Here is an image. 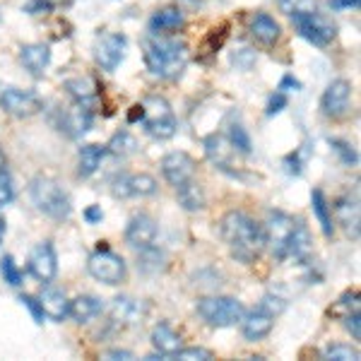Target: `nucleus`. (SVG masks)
I'll return each instance as SVG.
<instances>
[{
	"label": "nucleus",
	"instance_id": "nucleus-1",
	"mask_svg": "<svg viewBox=\"0 0 361 361\" xmlns=\"http://www.w3.org/2000/svg\"><path fill=\"white\" fill-rule=\"evenodd\" d=\"M219 234L229 246L231 255L246 265L255 263L265 248L263 226L241 209H231V212L224 214L222 222H219Z\"/></svg>",
	"mask_w": 361,
	"mask_h": 361
},
{
	"label": "nucleus",
	"instance_id": "nucleus-2",
	"mask_svg": "<svg viewBox=\"0 0 361 361\" xmlns=\"http://www.w3.org/2000/svg\"><path fill=\"white\" fill-rule=\"evenodd\" d=\"M145 66L149 73L159 80H176L188 66V46L178 39L161 37V34H149L142 42Z\"/></svg>",
	"mask_w": 361,
	"mask_h": 361
},
{
	"label": "nucleus",
	"instance_id": "nucleus-3",
	"mask_svg": "<svg viewBox=\"0 0 361 361\" xmlns=\"http://www.w3.org/2000/svg\"><path fill=\"white\" fill-rule=\"evenodd\" d=\"M29 195H32V202L37 205L39 212H44L51 219H58V222L68 219L70 212H73L68 193L51 176H34L32 183H29Z\"/></svg>",
	"mask_w": 361,
	"mask_h": 361
},
{
	"label": "nucleus",
	"instance_id": "nucleus-4",
	"mask_svg": "<svg viewBox=\"0 0 361 361\" xmlns=\"http://www.w3.org/2000/svg\"><path fill=\"white\" fill-rule=\"evenodd\" d=\"M142 126L145 133L154 140H171L178 130V121L173 116L171 104L159 94H149L142 99Z\"/></svg>",
	"mask_w": 361,
	"mask_h": 361
},
{
	"label": "nucleus",
	"instance_id": "nucleus-5",
	"mask_svg": "<svg viewBox=\"0 0 361 361\" xmlns=\"http://www.w3.org/2000/svg\"><path fill=\"white\" fill-rule=\"evenodd\" d=\"M197 316H200L209 328H231L243 318L246 308L234 296H202L197 299Z\"/></svg>",
	"mask_w": 361,
	"mask_h": 361
},
{
	"label": "nucleus",
	"instance_id": "nucleus-6",
	"mask_svg": "<svg viewBox=\"0 0 361 361\" xmlns=\"http://www.w3.org/2000/svg\"><path fill=\"white\" fill-rule=\"evenodd\" d=\"M87 270L97 282L109 284V287L123 284L128 277L126 260L118 253H114L111 248H97V253H92L87 260Z\"/></svg>",
	"mask_w": 361,
	"mask_h": 361
},
{
	"label": "nucleus",
	"instance_id": "nucleus-7",
	"mask_svg": "<svg viewBox=\"0 0 361 361\" xmlns=\"http://www.w3.org/2000/svg\"><path fill=\"white\" fill-rule=\"evenodd\" d=\"M294 217H289L282 209H270L265 217V226H263V238L265 246L270 248V253L275 255L277 260H284V250H287L289 236L294 231Z\"/></svg>",
	"mask_w": 361,
	"mask_h": 361
},
{
	"label": "nucleus",
	"instance_id": "nucleus-8",
	"mask_svg": "<svg viewBox=\"0 0 361 361\" xmlns=\"http://www.w3.org/2000/svg\"><path fill=\"white\" fill-rule=\"evenodd\" d=\"M292 22H294L296 32H299L306 42H311L316 46H328L335 39V34H337L335 22L330 20L328 15L318 13V10L306 13V15H294Z\"/></svg>",
	"mask_w": 361,
	"mask_h": 361
},
{
	"label": "nucleus",
	"instance_id": "nucleus-9",
	"mask_svg": "<svg viewBox=\"0 0 361 361\" xmlns=\"http://www.w3.org/2000/svg\"><path fill=\"white\" fill-rule=\"evenodd\" d=\"M0 109L15 118H29L42 111L44 102L39 94L20 90V87H0Z\"/></svg>",
	"mask_w": 361,
	"mask_h": 361
},
{
	"label": "nucleus",
	"instance_id": "nucleus-10",
	"mask_svg": "<svg viewBox=\"0 0 361 361\" xmlns=\"http://www.w3.org/2000/svg\"><path fill=\"white\" fill-rule=\"evenodd\" d=\"M157 178L149 173H121L111 180V195L118 200H128V197H147L157 193Z\"/></svg>",
	"mask_w": 361,
	"mask_h": 361
},
{
	"label": "nucleus",
	"instance_id": "nucleus-11",
	"mask_svg": "<svg viewBox=\"0 0 361 361\" xmlns=\"http://www.w3.org/2000/svg\"><path fill=\"white\" fill-rule=\"evenodd\" d=\"M29 272L39 279V282H54L58 275V255L51 241H42L32 248L29 253Z\"/></svg>",
	"mask_w": 361,
	"mask_h": 361
},
{
	"label": "nucleus",
	"instance_id": "nucleus-12",
	"mask_svg": "<svg viewBox=\"0 0 361 361\" xmlns=\"http://www.w3.org/2000/svg\"><path fill=\"white\" fill-rule=\"evenodd\" d=\"M349 99H352V82L335 80L320 97V111L328 118H342L349 111Z\"/></svg>",
	"mask_w": 361,
	"mask_h": 361
},
{
	"label": "nucleus",
	"instance_id": "nucleus-13",
	"mask_svg": "<svg viewBox=\"0 0 361 361\" xmlns=\"http://www.w3.org/2000/svg\"><path fill=\"white\" fill-rule=\"evenodd\" d=\"M157 234H159V226H157V222L149 214L140 212V214H133L130 222H128L126 226V243L130 248H149L154 246L157 241Z\"/></svg>",
	"mask_w": 361,
	"mask_h": 361
},
{
	"label": "nucleus",
	"instance_id": "nucleus-14",
	"mask_svg": "<svg viewBox=\"0 0 361 361\" xmlns=\"http://www.w3.org/2000/svg\"><path fill=\"white\" fill-rule=\"evenodd\" d=\"M161 173H164V178L176 188L183 180L195 176V159L188 152H180V149L169 152L164 159H161Z\"/></svg>",
	"mask_w": 361,
	"mask_h": 361
},
{
	"label": "nucleus",
	"instance_id": "nucleus-15",
	"mask_svg": "<svg viewBox=\"0 0 361 361\" xmlns=\"http://www.w3.org/2000/svg\"><path fill=\"white\" fill-rule=\"evenodd\" d=\"M145 316V304L133 296H116L109 306V320L118 328H128V325L142 323Z\"/></svg>",
	"mask_w": 361,
	"mask_h": 361
},
{
	"label": "nucleus",
	"instance_id": "nucleus-16",
	"mask_svg": "<svg viewBox=\"0 0 361 361\" xmlns=\"http://www.w3.org/2000/svg\"><path fill=\"white\" fill-rule=\"evenodd\" d=\"M126 46H128V39L123 34H104L97 44V63L102 70H116L118 63L123 61L126 56Z\"/></svg>",
	"mask_w": 361,
	"mask_h": 361
},
{
	"label": "nucleus",
	"instance_id": "nucleus-17",
	"mask_svg": "<svg viewBox=\"0 0 361 361\" xmlns=\"http://www.w3.org/2000/svg\"><path fill=\"white\" fill-rule=\"evenodd\" d=\"M202 147H205L207 159L212 161L214 166L222 169V171H229L231 159H234V154H236V149H234V145L229 142V137L222 135V133H212V135H207L202 140Z\"/></svg>",
	"mask_w": 361,
	"mask_h": 361
},
{
	"label": "nucleus",
	"instance_id": "nucleus-18",
	"mask_svg": "<svg viewBox=\"0 0 361 361\" xmlns=\"http://www.w3.org/2000/svg\"><path fill=\"white\" fill-rule=\"evenodd\" d=\"M238 323H241L243 337H246V340H250V342L265 340V337L272 333V328H275V318L267 316V313L260 311V308L246 311V313H243V318L238 320Z\"/></svg>",
	"mask_w": 361,
	"mask_h": 361
},
{
	"label": "nucleus",
	"instance_id": "nucleus-19",
	"mask_svg": "<svg viewBox=\"0 0 361 361\" xmlns=\"http://www.w3.org/2000/svg\"><path fill=\"white\" fill-rule=\"evenodd\" d=\"M311 253H313L311 234H308L304 222H296L292 236H289L287 250H284V260H294L296 265H304L311 260Z\"/></svg>",
	"mask_w": 361,
	"mask_h": 361
},
{
	"label": "nucleus",
	"instance_id": "nucleus-20",
	"mask_svg": "<svg viewBox=\"0 0 361 361\" xmlns=\"http://www.w3.org/2000/svg\"><path fill=\"white\" fill-rule=\"evenodd\" d=\"M335 217H337V224L345 229L347 236H352L354 241L359 238V231H361V212H359V200L357 197H340L335 202Z\"/></svg>",
	"mask_w": 361,
	"mask_h": 361
},
{
	"label": "nucleus",
	"instance_id": "nucleus-21",
	"mask_svg": "<svg viewBox=\"0 0 361 361\" xmlns=\"http://www.w3.org/2000/svg\"><path fill=\"white\" fill-rule=\"evenodd\" d=\"M248 32L250 37L263 46H275L282 37V27L275 17H270L267 13H255L248 22Z\"/></svg>",
	"mask_w": 361,
	"mask_h": 361
},
{
	"label": "nucleus",
	"instance_id": "nucleus-22",
	"mask_svg": "<svg viewBox=\"0 0 361 361\" xmlns=\"http://www.w3.org/2000/svg\"><path fill=\"white\" fill-rule=\"evenodd\" d=\"M39 304L44 308V316H49L51 320H66L68 318V306H70V299L66 296L61 287H54V284L46 282V287L42 289V294L37 296Z\"/></svg>",
	"mask_w": 361,
	"mask_h": 361
},
{
	"label": "nucleus",
	"instance_id": "nucleus-23",
	"mask_svg": "<svg viewBox=\"0 0 361 361\" xmlns=\"http://www.w3.org/2000/svg\"><path fill=\"white\" fill-rule=\"evenodd\" d=\"M92 128V111L90 106H82V104H75L73 109H68L61 118V130L66 133L68 137H82L85 133H90Z\"/></svg>",
	"mask_w": 361,
	"mask_h": 361
},
{
	"label": "nucleus",
	"instance_id": "nucleus-24",
	"mask_svg": "<svg viewBox=\"0 0 361 361\" xmlns=\"http://www.w3.org/2000/svg\"><path fill=\"white\" fill-rule=\"evenodd\" d=\"M20 61L34 78H44L51 63V49L46 44H27L20 49Z\"/></svg>",
	"mask_w": 361,
	"mask_h": 361
},
{
	"label": "nucleus",
	"instance_id": "nucleus-25",
	"mask_svg": "<svg viewBox=\"0 0 361 361\" xmlns=\"http://www.w3.org/2000/svg\"><path fill=\"white\" fill-rule=\"evenodd\" d=\"M176 197H178V205L183 207L185 212H200V209H205L207 205L205 190H202L200 180L195 176L176 185Z\"/></svg>",
	"mask_w": 361,
	"mask_h": 361
},
{
	"label": "nucleus",
	"instance_id": "nucleus-26",
	"mask_svg": "<svg viewBox=\"0 0 361 361\" xmlns=\"http://www.w3.org/2000/svg\"><path fill=\"white\" fill-rule=\"evenodd\" d=\"M102 311H104L102 299H99V296H92V294H80L78 299H73L68 306V316L80 325L92 323Z\"/></svg>",
	"mask_w": 361,
	"mask_h": 361
},
{
	"label": "nucleus",
	"instance_id": "nucleus-27",
	"mask_svg": "<svg viewBox=\"0 0 361 361\" xmlns=\"http://www.w3.org/2000/svg\"><path fill=\"white\" fill-rule=\"evenodd\" d=\"M183 25H185V17L178 8H164L152 15V20H149V32L164 37V34H173V32H178V29H183Z\"/></svg>",
	"mask_w": 361,
	"mask_h": 361
},
{
	"label": "nucleus",
	"instance_id": "nucleus-28",
	"mask_svg": "<svg viewBox=\"0 0 361 361\" xmlns=\"http://www.w3.org/2000/svg\"><path fill=\"white\" fill-rule=\"evenodd\" d=\"M152 345L157 352L164 354L169 361L180 349V337L169 323H159V325H154V330H152Z\"/></svg>",
	"mask_w": 361,
	"mask_h": 361
},
{
	"label": "nucleus",
	"instance_id": "nucleus-29",
	"mask_svg": "<svg viewBox=\"0 0 361 361\" xmlns=\"http://www.w3.org/2000/svg\"><path fill=\"white\" fill-rule=\"evenodd\" d=\"M106 157V147L104 145H85L80 147V154H78V173L82 178H90L92 173H97V169L102 166V159Z\"/></svg>",
	"mask_w": 361,
	"mask_h": 361
},
{
	"label": "nucleus",
	"instance_id": "nucleus-30",
	"mask_svg": "<svg viewBox=\"0 0 361 361\" xmlns=\"http://www.w3.org/2000/svg\"><path fill=\"white\" fill-rule=\"evenodd\" d=\"M66 90H68V94L75 99V104H82V106H90L92 102L97 99V92H99V87L97 82L92 78H73V80H68L66 82Z\"/></svg>",
	"mask_w": 361,
	"mask_h": 361
},
{
	"label": "nucleus",
	"instance_id": "nucleus-31",
	"mask_svg": "<svg viewBox=\"0 0 361 361\" xmlns=\"http://www.w3.org/2000/svg\"><path fill=\"white\" fill-rule=\"evenodd\" d=\"M311 205H313V214H316V219L320 222V229H323L325 236H333L335 234V224H333V214H330V205L328 200H325V193L320 188H316L311 193Z\"/></svg>",
	"mask_w": 361,
	"mask_h": 361
},
{
	"label": "nucleus",
	"instance_id": "nucleus-32",
	"mask_svg": "<svg viewBox=\"0 0 361 361\" xmlns=\"http://www.w3.org/2000/svg\"><path fill=\"white\" fill-rule=\"evenodd\" d=\"M106 152L114 154V157H121V159H126V157L137 152V140L133 137L128 130H121V133H116L111 140H109Z\"/></svg>",
	"mask_w": 361,
	"mask_h": 361
},
{
	"label": "nucleus",
	"instance_id": "nucleus-33",
	"mask_svg": "<svg viewBox=\"0 0 361 361\" xmlns=\"http://www.w3.org/2000/svg\"><path fill=\"white\" fill-rule=\"evenodd\" d=\"M164 250L149 246V248H142L137 255V270L140 272H147V275H152V272H159L161 267H164Z\"/></svg>",
	"mask_w": 361,
	"mask_h": 361
},
{
	"label": "nucleus",
	"instance_id": "nucleus-34",
	"mask_svg": "<svg viewBox=\"0 0 361 361\" xmlns=\"http://www.w3.org/2000/svg\"><path fill=\"white\" fill-rule=\"evenodd\" d=\"M226 137H229V142L234 145L236 152H241L246 157L253 152V142H250L248 130L243 128V123H238V121H231L229 123V128H226Z\"/></svg>",
	"mask_w": 361,
	"mask_h": 361
},
{
	"label": "nucleus",
	"instance_id": "nucleus-35",
	"mask_svg": "<svg viewBox=\"0 0 361 361\" xmlns=\"http://www.w3.org/2000/svg\"><path fill=\"white\" fill-rule=\"evenodd\" d=\"M361 308V301H359V292L354 289V292H345L340 296V299L335 301L333 306H330V311H328V316H333V318H345L349 316V313H357Z\"/></svg>",
	"mask_w": 361,
	"mask_h": 361
},
{
	"label": "nucleus",
	"instance_id": "nucleus-36",
	"mask_svg": "<svg viewBox=\"0 0 361 361\" xmlns=\"http://www.w3.org/2000/svg\"><path fill=\"white\" fill-rule=\"evenodd\" d=\"M323 357L328 361H359L361 354L357 347L352 345H342V342H335V345L325 347Z\"/></svg>",
	"mask_w": 361,
	"mask_h": 361
},
{
	"label": "nucleus",
	"instance_id": "nucleus-37",
	"mask_svg": "<svg viewBox=\"0 0 361 361\" xmlns=\"http://www.w3.org/2000/svg\"><path fill=\"white\" fill-rule=\"evenodd\" d=\"M279 10L284 15L294 17V15H306V13H313L318 10L316 0H279Z\"/></svg>",
	"mask_w": 361,
	"mask_h": 361
},
{
	"label": "nucleus",
	"instance_id": "nucleus-38",
	"mask_svg": "<svg viewBox=\"0 0 361 361\" xmlns=\"http://www.w3.org/2000/svg\"><path fill=\"white\" fill-rule=\"evenodd\" d=\"M258 308H260V311H265L267 316L277 318V316H282V313L287 311V301H284L282 296H277V294H265L263 299H260Z\"/></svg>",
	"mask_w": 361,
	"mask_h": 361
},
{
	"label": "nucleus",
	"instance_id": "nucleus-39",
	"mask_svg": "<svg viewBox=\"0 0 361 361\" xmlns=\"http://www.w3.org/2000/svg\"><path fill=\"white\" fill-rule=\"evenodd\" d=\"M171 359H178V361H212L214 352H212V349H205V347H185V349H178Z\"/></svg>",
	"mask_w": 361,
	"mask_h": 361
},
{
	"label": "nucleus",
	"instance_id": "nucleus-40",
	"mask_svg": "<svg viewBox=\"0 0 361 361\" xmlns=\"http://www.w3.org/2000/svg\"><path fill=\"white\" fill-rule=\"evenodd\" d=\"M0 272H3L5 282L13 284V287H20L22 284V270L17 267L13 255H5V258L0 260Z\"/></svg>",
	"mask_w": 361,
	"mask_h": 361
},
{
	"label": "nucleus",
	"instance_id": "nucleus-41",
	"mask_svg": "<svg viewBox=\"0 0 361 361\" xmlns=\"http://www.w3.org/2000/svg\"><path fill=\"white\" fill-rule=\"evenodd\" d=\"M15 197V183L8 169H0V207L10 205Z\"/></svg>",
	"mask_w": 361,
	"mask_h": 361
},
{
	"label": "nucleus",
	"instance_id": "nucleus-42",
	"mask_svg": "<svg viewBox=\"0 0 361 361\" xmlns=\"http://www.w3.org/2000/svg\"><path fill=\"white\" fill-rule=\"evenodd\" d=\"M330 145H333V149L337 154H340V159L345 161L347 166H354L359 161V157L357 152L352 149V145H347V142H342V140H330Z\"/></svg>",
	"mask_w": 361,
	"mask_h": 361
},
{
	"label": "nucleus",
	"instance_id": "nucleus-43",
	"mask_svg": "<svg viewBox=\"0 0 361 361\" xmlns=\"http://www.w3.org/2000/svg\"><path fill=\"white\" fill-rule=\"evenodd\" d=\"M20 301H22V306H27V308H29V313H32L34 323L42 325V323H44V308H42V304H39L37 296H32V294H22V296H20Z\"/></svg>",
	"mask_w": 361,
	"mask_h": 361
},
{
	"label": "nucleus",
	"instance_id": "nucleus-44",
	"mask_svg": "<svg viewBox=\"0 0 361 361\" xmlns=\"http://www.w3.org/2000/svg\"><path fill=\"white\" fill-rule=\"evenodd\" d=\"M342 323H345L347 333L354 337V340H361V316L359 311L357 313H349V316L342 318Z\"/></svg>",
	"mask_w": 361,
	"mask_h": 361
},
{
	"label": "nucleus",
	"instance_id": "nucleus-45",
	"mask_svg": "<svg viewBox=\"0 0 361 361\" xmlns=\"http://www.w3.org/2000/svg\"><path fill=\"white\" fill-rule=\"evenodd\" d=\"M284 109H287V97H284V92L272 94L270 102H267V116H275L279 111H284Z\"/></svg>",
	"mask_w": 361,
	"mask_h": 361
},
{
	"label": "nucleus",
	"instance_id": "nucleus-46",
	"mask_svg": "<svg viewBox=\"0 0 361 361\" xmlns=\"http://www.w3.org/2000/svg\"><path fill=\"white\" fill-rule=\"evenodd\" d=\"M104 359H109V361H133L135 359V354L133 352H126V349H111V352H106L104 354Z\"/></svg>",
	"mask_w": 361,
	"mask_h": 361
},
{
	"label": "nucleus",
	"instance_id": "nucleus-47",
	"mask_svg": "<svg viewBox=\"0 0 361 361\" xmlns=\"http://www.w3.org/2000/svg\"><path fill=\"white\" fill-rule=\"evenodd\" d=\"M85 219H87V222H90V224H99V222H102V219H104L102 207H99V205L87 207V209H85Z\"/></svg>",
	"mask_w": 361,
	"mask_h": 361
},
{
	"label": "nucleus",
	"instance_id": "nucleus-48",
	"mask_svg": "<svg viewBox=\"0 0 361 361\" xmlns=\"http://www.w3.org/2000/svg\"><path fill=\"white\" fill-rule=\"evenodd\" d=\"M299 90H301V82L294 80L292 75H287V78L279 82V92H299Z\"/></svg>",
	"mask_w": 361,
	"mask_h": 361
},
{
	"label": "nucleus",
	"instance_id": "nucleus-49",
	"mask_svg": "<svg viewBox=\"0 0 361 361\" xmlns=\"http://www.w3.org/2000/svg\"><path fill=\"white\" fill-rule=\"evenodd\" d=\"M330 5L337 10H347V8H359V0H330Z\"/></svg>",
	"mask_w": 361,
	"mask_h": 361
},
{
	"label": "nucleus",
	"instance_id": "nucleus-50",
	"mask_svg": "<svg viewBox=\"0 0 361 361\" xmlns=\"http://www.w3.org/2000/svg\"><path fill=\"white\" fill-rule=\"evenodd\" d=\"M135 121H142V106H140V104H135L130 116H128V123H135Z\"/></svg>",
	"mask_w": 361,
	"mask_h": 361
},
{
	"label": "nucleus",
	"instance_id": "nucleus-51",
	"mask_svg": "<svg viewBox=\"0 0 361 361\" xmlns=\"http://www.w3.org/2000/svg\"><path fill=\"white\" fill-rule=\"evenodd\" d=\"M3 234H5V219L0 217V241H3Z\"/></svg>",
	"mask_w": 361,
	"mask_h": 361
}]
</instances>
